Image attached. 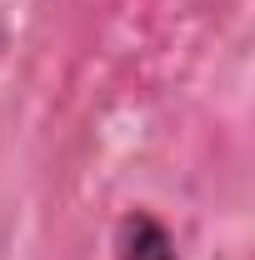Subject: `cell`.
<instances>
[{
    "instance_id": "1",
    "label": "cell",
    "mask_w": 255,
    "mask_h": 260,
    "mask_svg": "<svg viewBox=\"0 0 255 260\" xmlns=\"http://www.w3.org/2000/svg\"><path fill=\"white\" fill-rule=\"evenodd\" d=\"M115 260H175V240L165 235L155 215H145V210H135L120 220V250Z\"/></svg>"
}]
</instances>
